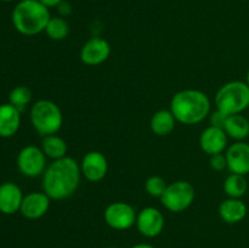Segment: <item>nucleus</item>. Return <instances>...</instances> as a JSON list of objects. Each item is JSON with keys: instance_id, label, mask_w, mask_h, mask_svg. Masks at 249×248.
<instances>
[{"instance_id": "21", "label": "nucleus", "mask_w": 249, "mask_h": 248, "mask_svg": "<svg viewBox=\"0 0 249 248\" xmlns=\"http://www.w3.org/2000/svg\"><path fill=\"white\" fill-rule=\"evenodd\" d=\"M248 190V182L246 175L231 173L224 181V191L230 198H241Z\"/></svg>"}, {"instance_id": "26", "label": "nucleus", "mask_w": 249, "mask_h": 248, "mask_svg": "<svg viewBox=\"0 0 249 248\" xmlns=\"http://www.w3.org/2000/svg\"><path fill=\"white\" fill-rule=\"evenodd\" d=\"M228 114H225L220 109L216 108L213 113H211V125L224 129V125H225V122L228 119Z\"/></svg>"}, {"instance_id": "23", "label": "nucleus", "mask_w": 249, "mask_h": 248, "mask_svg": "<svg viewBox=\"0 0 249 248\" xmlns=\"http://www.w3.org/2000/svg\"><path fill=\"white\" fill-rule=\"evenodd\" d=\"M32 91L29 88L24 87V85H18V87L14 88L9 94V102L14 105L16 108L19 111L26 108L27 105L32 101Z\"/></svg>"}, {"instance_id": "29", "label": "nucleus", "mask_w": 249, "mask_h": 248, "mask_svg": "<svg viewBox=\"0 0 249 248\" xmlns=\"http://www.w3.org/2000/svg\"><path fill=\"white\" fill-rule=\"evenodd\" d=\"M246 83H247L248 87H249V70H248V72H247V78H246Z\"/></svg>"}, {"instance_id": "3", "label": "nucleus", "mask_w": 249, "mask_h": 248, "mask_svg": "<svg viewBox=\"0 0 249 248\" xmlns=\"http://www.w3.org/2000/svg\"><path fill=\"white\" fill-rule=\"evenodd\" d=\"M12 23L18 33L33 36L45 32L51 15L39 0H21L12 10Z\"/></svg>"}, {"instance_id": "7", "label": "nucleus", "mask_w": 249, "mask_h": 248, "mask_svg": "<svg viewBox=\"0 0 249 248\" xmlns=\"http://www.w3.org/2000/svg\"><path fill=\"white\" fill-rule=\"evenodd\" d=\"M17 167L24 177H40L48 168L45 153L36 146H26L17 156Z\"/></svg>"}, {"instance_id": "10", "label": "nucleus", "mask_w": 249, "mask_h": 248, "mask_svg": "<svg viewBox=\"0 0 249 248\" xmlns=\"http://www.w3.org/2000/svg\"><path fill=\"white\" fill-rule=\"evenodd\" d=\"M80 172L83 177L89 181H101L108 172L107 158L99 151H90L83 157L80 163Z\"/></svg>"}, {"instance_id": "24", "label": "nucleus", "mask_w": 249, "mask_h": 248, "mask_svg": "<svg viewBox=\"0 0 249 248\" xmlns=\"http://www.w3.org/2000/svg\"><path fill=\"white\" fill-rule=\"evenodd\" d=\"M167 186V181L163 177H158V175L150 177L145 184V189L147 191V194L152 197H158V198H160L163 196Z\"/></svg>"}, {"instance_id": "28", "label": "nucleus", "mask_w": 249, "mask_h": 248, "mask_svg": "<svg viewBox=\"0 0 249 248\" xmlns=\"http://www.w3.org/2000/svg\"><path fill=\"white\" fill-rule=\"evenodd\" d=\"M131 248H155V247L151 245H147V243H139V245L133 246Z\"/></svg>"}, {"instance_id": "14", "label": "nucleus", "mask_w": 249, "mask_h": 248, "mask_svg": "<svg viewBox=\"0 0 249 248\" xmlns=\"http://www.w3.org/2000/svg\"><path fill=\"white\" fill-rule=\"evenodd\" d=\"M228 134L218 126H208L199 136V146L209 156L223 153L228 147Z\"/></svg>"}, {"instance_id": "15", "label": "nucleus", "mask_w": 249, "mask_h": 248, "mask_svg": "<svg viewBox=\"0 0 249 248\" xmlns=\"http://www.w3.org/2000/svg\"><path fill=\"white\" fill-rule=\"evenodd\" d=\"M23 194L18 185L6 181L0 185V213L12 215L21 209Z\"/></svg>"}, {"instance_id": "18", "label": "nucleus", "mask_w": 249, "mask_h": 248, "mask_svg": "<svg viewBox=\"0 0 249 248\" xmlns=\"http://www.w3.org/2000/svg\"><path fill=\"white\" fill-rule=\"evenodd\" d=\"M177 119L170 109H160L151 117V130L158 136H167L174 130Z\"/></svg>"}, {"instance_id": "8", "label": "nucleus", "mask_w": 249, "mask_h": 248, "mask_svg": "<svg viewBox=\"0 0 249 248\" xmlns=\"http://www.w3.org/2000/svg\"><path fill=\"white\" fill-rule=\"evenodd\" d=\"M135 209L125 202H113L105 209L104 218L107 225L114 230H128L136 223Z\"/></svg>"}, {"instance_id": "6", "label": "nucleus", "mask_w": 249, "mask_h": 248, "mask_svg": "<svg viewBox=\"0 0 249 248\" xmlns=\"http://www.w3.org/2000/svg\"><path fill=\"white\" fill-rule=\"evenodd\" d=\"M195 187L185 180H179L173 184L168 185L164 194L160 197L163 207L173 213H180L184 212L194 203Z\"/></svg>"}, {"instance_id": "27", "label": "nucleus", "mask_w": 249, "mask_h": 248, "mask_svg": "<svg viewBox=\"0 0 249 248\" xmlns=\"http://www.w3.org/2000/svg\"><path fill=\"white\" fill-rule=\"evenodd\" d=\"M39 1H40L43 5H45L46 7H49V9H50V7L58 6V5L62 2V0H39Z\"/></svg>"}, {"instance_id": "19", "label": "nucleus", "mask_w": 249, "mask_h": 248, "mask_svg": "<svg viewBox=\"0 0 249 248\" xmlns=\"http://www.w3.org/2000/svg\"><path fill=\"white\" fill-rule=\"evenodd\" d=\"M224 130L229 138L236 141H243L249 136V119L241 113L231 114L226 119Z\"/></svg>"}, {"instance_id": "22", "label": "nucleus", "mask_w": 249, "mask_h": 248, "mask_svg": "<svg viewBox=\"0 0 249 248\" xmlns=\"http://www.w3.org/2000/svg\"><path fill=\"white\" fill-rule=\"evenodd\" d=\"M45 33L53 40H63L70 34V24L63 17H51L45 28Z\"/></svg>"}, {"instance_id": "5", "label": "nucleus", "mask_w": 249, "mask_h": 248, "mask_svg": "<svg viewBox=\"0 0 249 248\" xmlns=\"http://www.w3.org/2000/svg\"><path fill=\"white\" fill-rule=\"evenodd\" d=\"M29 117L33 128L43 138L58 133L63 123L60 107L50 100H39L34 102Z\"/></svg>"}, {"instance_id": "17", "label": "nucleus", "mask_w": 249, "mask_h": 248, "mask_svg": "<svg viewBox=\"0 0 249 248\" xmlns=\"http://www.w3.org/2000/svg\"><path fill=\"white\" fill-rule=\"evenodd\" d=\"M248 208L241 198H230L223 201L219 206V215L225 223L237 224L246 218Z\"/></svg>"}, {"instance_id": "31", "label": "nucleus", "mask_w": 249, "mask_h": 248, "mask_svg": "<svg viewBox=\"0 0 249 248\" xmlns=\"http://www.w3.org/2000/svg\"><path fill=\"white\" fill-rule=\"evenodd\" d=\"M108 248H116V247H108Z\"/></svg>"}, {"instance_id": "2", "label": "nucleus", "mask_w": 249, "mask_h": 248, "mask_svg": "<svg viewBox=\"0 0 249 248\" xmlns=\"http://www.w3.org/2000/svg\"><path fill=\"white\" fill-rule=\"evenodd\" d=\"M170 111L177 122L186 125L201 123L211 114V100L206 92L196 89L178 91L170 101Z\"/></svg>"}, {"instance_id": "20", "label": "nucleus", "mask_w": 249, "mask_h": 248, "mask_svg": "<svg viewBox=\"0 0 249 248\" xmlns=\"http://www.w3.org/2000/svg\"><path fill=\"white\" fill-rule=\"evenodd\" d=\"M41 150L45 153L46 157L51 158V159H61V158L67 156V143L56 134L53 135L44 136L43 141H41Z\"/></svg>"}, {"instance_id": "30", "label": "nucleus", "mask_w": 249, "mask_h": 248, "mask_svg": "<svg viewBox=\"0 0 249 248\" xmlns=\"http://www.w3.org/2000/svg\"><path fill=\"white\" fill-rule=\"evenodd\" d=\"M0 1H4V2H10V1H14V0H0Z\"/></svg>"}, {"instance_id": "9", "label": "nucleus", "mask_w": 249, "mask_h": 248, "mask_svg": "<svg viewBox=\"0 0 249 248\" xmlns=\"http://www.w3.org/2000/svg\"><path fill=\"white\" fill-rule=\"evenodd\" d=\"M164 215L155 207H146L136 215V228L139 232L148 238L157 237L164 229Z\"/></svg>"}, {"instance_id": "12", "label": "nucleus", "mask_w": 249, "mask_h": 248, "mask_svg": "<svg viewBox=\"0 0 249 248\" xmlns=\"http://www.w3.org/2000/svg\"><path fill=\"white\" fill-rule=\"evenodd\" d=\"M228 168L231 173L241 175L249 174V143L236 141L226 150Z\"/></svg>"}, {"instance_id": "13", "label": "nucleus", "mask_w": 249, "mask_h": 248, "mask_svg": "<svg viewBox=\"0 0 249 248\" xmlns=\"http://www.w3.org/2000/svg\"><path fill=\"white\" fill-rule=\"evenodd\" d=\"M50 201L51 198L44 191L31 192L23 197L19 212L24 218L31 220L40 219L48 213L50 208Z\"/></svg>"}, {"instance_id": "1", "label": "nucleus", "mask_w": 249, "mask_h": 248, "mask_svg": "<svg viewBox=\"0 0 249 248\" xmlns=\"http://www.w3.org/2000/svg\"><path fill=\"white\" fill-rule=\"evenodd\" d=\"M80 165L72 157L56 159L43 174V191L51 199H65L74 195L80 182Z\"/></svg>"}, {"instance_id": "11", "label": "nucleus", "mask_w": 249, "mask_h": 248, "mask_svg": "<svg viewBox=\"0 0 249 248\" xmlns=\"http://www.w3.org/2000/svg\"><path fill=\"white\" fill-rule=\"evenodd\" d=\"M111 55L109 43L104 38L94 36L89 39L80 50V60L88 66H99Z\"/></svg>"}, {"instance_id": "4", "label": "nucleus", "mask_w": 249, "mask_h": 248, "mask_svg": "<svg viewBox=\"0 0 249 248\" xmlns=\"http://www.w3.org/2000/svg\"><path fill=\"white\" fill-rule=\"evenodd\" d=\"M215 106L228 116L249 108V87L246 82L232 80L224 84L215 95Z\"/></svg>"}, {"instance_id": "25", "label": "nucleus", "mask_w": 249, "mask_h": 248, "mask_svg": "<svg viewBox=\"0 0 249 248\" xmlns=\"http://www.w3.org/2000/svg\"><path fill=\"white\" fill-rule=\"evenodd\" d=\"M209 165L214 170H216V172H221L225 168H228L226 156L224 153H216V155L211 156V158H209Z\"/></svg>"}, {"instance_id": "16", "label": "nucleus", "mask_w": 249, "mask_h": 248, "mask_svg": "<svg viewBox=\"0 0 249 248\" xmlns=\"http://www.w3.org/2000/svg\"><path fill=\"white\" fill-rule=\"evenodd\" d=\"M21 125V111L9 104L0 105V138H11Z\"/></svg>"}]
</instances>
